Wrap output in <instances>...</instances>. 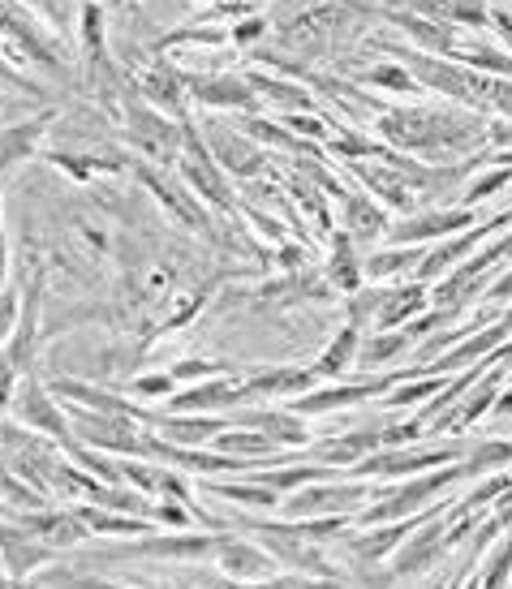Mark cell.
Here are the masks:
<instances>
[{
	"instance_id": "obj_1",
	"label": "cell",
	"mask_w": 512,
	"mask_h": 589,
	"mask_svg": "<svg viewBox=\"0 0 512 589\" xmlns=\"http://www.w3.org/2000/svg\"><path fill=\"white\" fill-rule=\"evenodd\" d=\"M379 134L396 147H426V151H469L482 138H491V125L482 117L461 112H431V108H392L379 117Z\"/></svg>"
},
{
	"instance_id": "obj_2",
	"label": "cell",
	"mask_w": 512,
	"mask_h": 589,
	"mask_svg": "<svg viewBox=\"0 0 512 589\" xmlns=\"http://www.w3.org/2000/svg\"><path fill=\"white\" fill-rule=\"evenodd\" d=\"M418 13H426L431 22H444V26H491V9L482 0H409Z\"/></svg>"
},
{
	"instance_id": "obj_3",
	"label": "cell",
	"mask_w": 512,
	"mask_h": 589,
	"mask_svg": "<svg viewBox=\"0 0 512 589\" xmlns=\"http://www.w3.org/2000/svg\"><path fill=\"white\" fill-rule=\"evenodd\" d=\"M469 224V211H431L418 220H405L401 228H392V241H422V237H444L452 228Z\"/></svg>"
},
{
	"instance_id": "obj_4",
	"label": "cell",
	"mask_w": 512,
	"mask_h": 589,
	"mask_svg": "<svg viewBox=\"0 0 512 589\" xmlns=\"http://www.w3.org/2000/svg\"><path fill=\"white\" fill-rule=\"evenodd\" d=\"M0 31H5L13 43H18L22 52H31L35 61H48V56H52V52L44 48V39H39V31L31 26V18L13 9V0H0Z\"/></svg>"
},
{
	"instance_id": "obj_5",
	"label": "cell",
	"mask_w": 512,
	"mask_h": 589,
	"mask_svg": "<svg viewBox=\"0 0 512 589\" xmlns=\"http://www.w3.org/2000/svg\"><path fill=\"white\" fill-rule=\"evenodd\" d=\"M383 211H375L366 198H349V233L358 237V241H375L383 233Z\"/></svg>"
},
{
	"instance_id": "obj_6",
	"label": "cell",
	"mask_w": 512,
	"mask_h": 589,
	"mask_svg": "<svg viewBox=\"0 0 512 589\" xmlns=\"http://www.w3.org/2000/svg\"><path fill=\"white\" fill-rule=\"evenodd\" d=\"M211 147H216L220 160L229 168H237V172H254V168H259V151L246 147V142L233 138V134H216V138H211Z\"/></svg>"
},
{
	"instance_id": "obj_7",
	"label": "cell",
	"mask_w": 512,
	"mask_h": 589,
	"mask_svg": "<svg viewBox=\"0 0 512 589\" xmlns=\"http://www.w3.org/2000/svg\"><path fill=\"white\" fill-rule=\"evenodd\" d=\"M198 95L203 99H220V104H250L254 99V86L250 82H233V78H211V82H198Z\"/></svg>"
},
{
	"instance_id": "obj_8",
	"label": "cell",
	"mask_w": 512,
	"mask_h": 589,
	"mask_svg": "<svg viewBox=\"0 0 512 589\" xmlns=\"http://www.w3.org/2000/svg\"><path fill=\"white\" fill-rule=\"evenodd\" d=\"M358 499H362V491H315V495H302V499H297V504H293V512H332V508H349V504H358Z\"/></svg>"
},
{
	"instance_id": "obj_9",
	"label": "cell",
	"mask_w": 512,
	"mask_h": 589,
	"mask_svg": "<svg viewBox=\"0 0 512 589\" xmlns=\"http://www.w3.org/2000/svg\"><path fill=\"white\" fill-rule=\"evenodd\" d=\"M422 306V293L418 289H405V293H396V301H388L383 306V323H401L409 310H418Z\"/></svg>"
},
{
	"instance_id": "obj_10",
	"label": "cell",
	"mask_w": 512,
	"mask_h": 589,
	"mask_svg": "<svg viewBox=\"0 0 512 589\" xmlns=\"http://www.w3.org/2000/svg\"><path fill=\"white\" fill-rule=\"evenodd\" d=\"M353 344H358V332H345V336H340V340H336V349H332V353H327V357H323V370H327V375H336V370H340V366H345V362H349Z\"/></svg>"
},
{
	"instance_id": "obj_11",
	"label": "cell",
	"mask_w": 512,
	"mask_h": 589,
	"mask_svg": "<svg viewBox=\"0 0 512 589\" xmlns=\"http://www.w3.org/2000/svg\"><path fill=\"white\" fill-rule=\"evenodd\" d=\"M366 78L379 82V86H396V91H414V78H409L405 69H392V65H379V69H371Z\"/></svg>"
},
{
	"instance_id": "obj_12",
	"label": "cell",
	"mask_w": 512,
	"mask_h": 589,
	"mask_svg": "<svg viewBox=\"0 0 512 589\" xmlns=\"http://www.w3.org/2000/svg\"><path fill=\"white\" fill-rule=\"evenodd\" d=\"M173 91H177V82H173V78H147V95H151V99H160L164 108H177V95H173Z\"/></svg>"
},
{
	"instance_id": "obj_13",
	"label": "cell",
	"mask_w": 512,
	"mask_h": 589,
	"mask_svg": "<svg viewBox=\"0 0 512 589\" xmlns=\"http://www.w3.org/2000/svg\"><path fill=\"white\" fill-rule=\"evenodd\" d=\"M491 26H495V35H500L508 48H512V9L508 5H495L491 9Z\"/></svg>"
},
{
	"instance_id": "obj_14",
	"label": "cell",
	"mask_w": 512,
	"mask_h": 589,
	"mask_svg": "<svg viewBox=\"0 0 512 589\" xmlns=\"http://www.w3.org/2000/svg\"><path fill=\"white\" fill-rule=\"evenodd\" d=\"M293 129H302V134H323V121H306V117H297V121H289Z\"/></svg>"
},
{
	"instance_id": "obj_15",
	"label": "cell",
	"mask_w": 512,
	"mask_h": 589,
	"mask_svg": "<svg viewBox=\"0 0 512 589\" xmlns=\"http://www.w3.org/2000/svg\"><path fill=\"white\" fill-rule=\"evenodd\" d=\"M9 319H13V297H5V301H0V336H5Z\"/></svg>"
},
{
	"instance_id": "obj_16",
	"label": "cell",
	"mask_w": 512,
	"mask_h": 589,
	"mask_svg": "<svg viewBox=\"0 0 512 589\" xmlns=\"http://www.w3.org/2000/svg\"><path fill=\"white\" fill-rule=\"evenodd\" d=\"M491 297H512V271H508V276H504L500 284H495V289H491Z\"/></svg>"
}]
</instances>
